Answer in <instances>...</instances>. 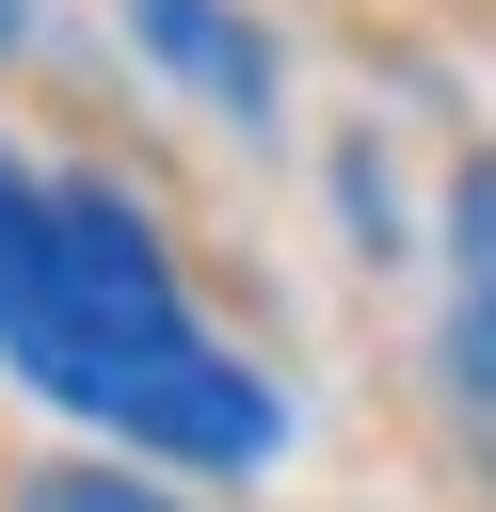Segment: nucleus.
I'll use <instances>...</instances> for the list:
<instances>
[{
  "label": "nucleus",
  "mask_w": 496,
  "mask_h": 512,
  "mask_svg": "<svg viewBox=\"0 0 496 512\" xmlns=\"http://www.w3.org/2000/svg\"><path fill=\"white\" fill-rule=\"evenodd\" d=\"M0 368L64 416L128 432V448H176V464H272L288 448V400L176 304L144 208L96 176L0 160Z\"/></svg>",
  "instance_id": "f257e3e1"
},
{
  "label": "nucleus",
  "mask_w": 496,
  "mask_h": 512,
  "mask_svg": "<svg viewBox=\"0 0 496 512\" xmlns=\"http://www.w3.org/2000/svg\"><path fill=\"white\" fill-rule=\"evenodd\" d=\"M128 32H144V64H160V80H192L224 128H256V112H272V32H256L240 0H128Z\"/></svg>",
  "instance_id": "f03ea898"
},
{
  "label": "nucleus",
  "mask_w": 496,
  "mask_h": 512,
  "mask_svg": "<svg viewBox=\"0 0 496 512\" xmlns=\"http://www.w3.org/2000/svg\"><path fill=\"white\" fill-rule=\"evenodd\" d=\"M448 384L496 416V160L448 176Z\"/></svg>",
  "instance_id": "7ed1b4c3"
},
{
  "label": "nucleus",
  "mask_w": 496,
  "mask_h": 512,
  "mask_svg": "<svg viewBox=\"0 0 496 512\" xmlns=\"http://www.w3.org/2000/svg\"><path fill=\"white\" fill-rule=\"evenodd\" d=\"M32 512H176V496L128 480V464H64V480H32Z\"/></svg>",
  "instance_id": "20e7f679"
},
{
  "label": "nucleus",
  "mask_w": 496,
  "mask_h": 512,
  "mask_svg": "<svg viewBox=\"0 0 496 512\" xmlns=\"http://www.w3.org/2000/svg\"><path fill=\"white\" fill-rule=\"evenodd\" d=\"M16 32H32V16H16V0H0V48H16Z\"/></svg>",
  "instance_id": "39448f33"
}]
</instances>
